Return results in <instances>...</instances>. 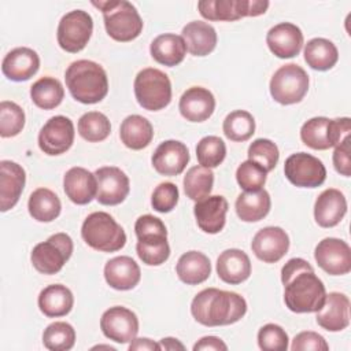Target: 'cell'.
Masks as SVG:
<instances>
[{
    "instance_id": "9f6ffc18",
    "label": "cell",
    "mask_w": 351,
    "mask_h": 351,
    "mask_svg": "<svg viewBox=\"0 0 351 351\" xmlns=\"http://www.w3.org/2000/svg\"><path fill=\"white\" fill-rule=\"evenodd\" d=\"M95 348H107V350H112V351L115 350V348L111 347V346H96V347H93V350H95Z\"/></svg>"
},
{
    "instance_id": "7a4b0ae2",
    "label": "cell",
    "mask_w": 351,
    "mask_h": 351,
    "mask_svg": "<svg viewBox=\"0 0 351 351\" xmlns=\"http://www.w3.org/2000/svg\"><path fill=\"white\" fill-rule=\"evenodd\" d=\"M247 313V302L236 292L218 288L200 291L191 303L192 317L204 326L232 325Z\"/></svg>"
},
{
    "instance_id": "30bf717a",
    "label": "cell",
    "mask_w": 351,
    "mask_h": 351,
    "mask_svg": "<svg viewBox=\"0 0 351 351\" xmlns=\"http://www.w3.org/2000/svg\"><path fill=\"white\" fill-rule=\"evenodd\" d=\"M200 15L208 21H237L258 16L267 11L266 0H202L197 3Z\"/></svg>"
},
{
    "instance_id": "f546056e",
    "label": "cell",
    "mask_w": 351,
    "mask_h": 351,
    "mask_svg": "<svg viewBox=\"0 0 351 351\" xmlns=\"http://www.w3.org/2000/svg\"><path fill=\"white\" fill-rule=\"evenodd\" d=\"M271 200L266 189L244 191L236 199L234 207L237 217L244 222H258L270 211Z\"/></svg>"
},
{
    "instance_id": "f907efd6",
    "label": "cell",
    "mask_w": 351,
    "mask_h": 351,
    "mask_svg": "<svg viewBox=\"0 0 351 351\" xmlns=\"http://www.w3.org/2000/svg\"><path fill=\"white\" fill-rule=\"evenodd\" d=\"M333 166L336 171L344 177L351 176V137H346L339 145L335 147Z\"/></svg>"
},
{
    "instance_id": "816d5d0a",
    "label": "cell",
    "mask_w": 351,
    "mask_h": 351,
    "mask_svg": "<svg viewBox=\"0 0 351 351\" xmlns=\"http://www.w3.org/2000/svg\"><path fill=\"white\" fill-rule=\"evenodd\" d=\"M351 132V121L350 118H336L330 119V140L332 147L339 145L346 137L350 136Z\"/></svg>"
},
{
    "instance_id": "d6a6232c",
    "label": "cell",
    "mask_w": 351,
    "mask_h": 351,
    "mask_svg": "<svg viewBox=\"0 0 351 351\" xmlns=\"http://www.w3.org/2000/svg\"><path fill=\"white\" fill-rule=\"evenodd\" d=\"M176 271L178 278L186 285H197L210 277L211 263L203 252L188 251L180 256Z\"/></svg>"
},
{
    "instance_id": "cb8c5ba5",
    "label": "cell",
    "mask_w": 351,
    "mask_h": 351,
    "mask_svg": "<svg viewBox=\"0 0 351 351\" xmlns=\"http://www.w3.org/2000/svg\"><path fill=\"white\" fill-rule=\"evenodd\" d=\"M178 108L181 115L189 122H203L215 110L214 95L203 86L188 88L180 97Z\"/></svg>"
},
{
    "instance_id": "f5cc1de1",
    "label": "cell",
    "mask_w": 351,
    "mask_h": 351,
    "mask_svg": "<svg viewBox=\"0 0 351 351\" xmlns=\"http://www.w3.org/2000/svg\"><path fill=\"white\" fill-rule=\"evenodd\" d=\"M200 350H210V351H226L228 346L215 336H204L202 337L195 346H193V351H200Z\"/></svg>"
},
{
    "instance_id": "60d3db41",
    "label": "cell",
    "mask_w": 351,
    "mask_h": 351,
    "mask_svg": "<svg viewBox=\"0 0 351 351\" xmlns=\"http://www.w3.org/2000/svg\"><path fill=\"white\" fill-rule=\"evenodd\" d=\"M78 133L89 143L106 140L111 133L110 119L99 111H88L78 119Z\"/></svg>"
},
{
    "instance_id": "7402d4cb",
    "label": "cell",
    "mask_w": 351,
    "mask_h": 351,
    "mask_svg": "<svg viewBox=\"0 0 351 351\" xmlns=\"http://www.w3.org/2000/svg\"><path fill=\"white\" fill-rule=\"evenodd\" d=\"M228 200L221 195L207 196L203 200L196 202L193 207V214L197 226L210 234L219 233L226 222Z\"/></svg>"
},
{
    "instance_id": "83f0119b",
    "label": "cell",
    "mask_w": 351,
    "mask_h": 351,
    "mask_svg": "<svg viewBox=\"0 0 351 351\" xmlns=\"http://www.w3.org/2000/svg\"><path fill=\"white\" fill-rule=\"evenodd\" d=\"M217 274L226 284H241L251 276V261L239 248L225 250L217 259Z\"/></svg>"
},
{
    "instance_id": "603a6c76",
    "label": "cell",
    "mask_w": 351,
    "mask_h": 351,
    "mask_svg": "<svg viewBox=\"0 0 351 351\" xmlns=\"http://www.w3.org/2000/svg\"><path fill=\"white\" fill-rule=\"evenodd\" d=\"M40 67V58L36 51L27 47H18L11 49L3 59V74L15 82L30 80Z\"/></svg>"
},
{
    "instance_id": "4fadbf2b",
    "label": "cell",
    "mask_w": 351,
    "mask_h": 351,
    "mask_svg": "<svg viewBox=\"0 0 351 351\" xmlns=\"http://www.w3.org/2000/svg\"><path fill=\"white\" fill-rule=\"evenodd\" d=\"M74 134L73 121L64 115H55L41 128L38 133V147L49 156L62 155L71 148Z\"/></svg>"
},
{
    "instance_id": "b9f144b4",
    "label": "cell",
    "mask_w": 351,
    "mask_h": 351,
    "mask_svg": "<svg viewBox=\"0 0 351 351\" xmlns=\"http://www.w3.org/2000/svg\"><path fill=\"white\" fill-rule=\"evenodd\" d=\"M43 343L51 351H67L74 347L75 330L63 321L49 324L43 333Z\"/></svg>"
},
{
    "instance_id": "5bb4252c",
    "label": "cell",
    "mask_w": 351,
    "mask_h": 351,
    "mask_svg": "<svg viewBox=\"0 0 351 351\" xmlns=\"http://www.w3.org/2000/svg\"><path fill=\"white\" fill-rule=\"evenodd\" d=\"M100 329L107 339L115 343H130L138 333V318L132 310L123 306H114L103 313Z\"/></svg>"
},
{
    "instance_id": "7c38bea8",
    "label": "cell",
    "mask_w": 351,
    "mask_h": 351,
    "mask_svg": "<svg viewBox=\"0 0 351 351\" xmlns=\"http://www.w3.org/2000/svg\"><path fill=\"white\" fill-rule=\"evenodd\" d=\"M284 174L287 180L299 188H317L326 180L324 163L306 152L292 154L285 159Z\"/></svg>"
},
{
    "instance_id": "ba28073f",
    "label": "cell",
    "mask_w": 351,
    "mask_h": 351,
    "mask_svg": "<svg viewBox=\"0 0 351 351\" xmlns=\"http://www.w3.org/2000/svg\"><path fill=\"white\" fill-rule=\"evenodd\" d=\"M73 240L66 233H55L47 241L34 245L30 261L33 267L41 274H56L71 258Z\"/></svg>"
},
{
    "instance_id": "4316f807",
    "label": "cell",
    "mask_w": 351,
    "mask_h": 351,
    "mask_svg": "<svg viewBox=\"0 0 351 351\" xmlns=\"http://www.w3.org/2000/svg\"><path fill=\"white\" fill-rule=\"evenodd\" d=\"M104 278L111 288L117 291H129L140 282L141 271L134 259L121 255L106 263Z\"/></svg>"
},
{
    "instance_id": "7bdbcfd3",
    "label": "cell",
    "mask_w": 351,
    "mask_h": 351,
    "mask_svg": "<svg viewBox=\"0 0 351 351\" xmlns=\"http://www.w3.org/2000/svg\"><path fill=\"white\" fill-rule=\"evenodd\" d=\"M226 156V145L218 136H206L196 145V158L200 166L218 167Z\"/></svg>"
},
{
    "instance_id": "484cf974",
    "label": "cell",
    "mask_w": 351,
    "mask_h": 351,
    "mask_svg": "<svg viewBox=\"0 0 351 351\" xmlns=\"http://www.w3.org/2000/svg\"><path fill=\"white\" fill-rule=\"evenodd\" d=\"M347 213V200L344 195L335 188L325 189L314 203V219L321 228H333L344 218Z\"/></svg>"
},
{
    "instance_id": "9c48e42d",
    "label": "cell",
    "mask_w": 351,
    "mask_h": 351,
    "mask_svg": "<svg viewBox=\"0 0 351 351\" xmlns=\"http://www.w3.org/2000/svg\"><path fill=\"white\" fill-rule=\"evenodd\" d=\"M271 97L284 106L303 100L308 90V75L300 66L288 63L281 66L270 80Z\"/></svg>"
},
{
    "instance_id": "7dc6e473",
    "label": "cell",
    "mask_w": 351,
    "mask_h": 351,
    "mask_svg": "<svg viewBox=\"0 0 351 351\" xmlns=\"http://www.w3.org/2000/svg\"><path fill=\"white\" fill-rule=\"evenodd\" d=\"M288 341L287 332L277 324H266L258 332V346L265 351H284Z\"/></svg>"
},
{
    "instance_id": "bcb514c9",
    "label": "cell",
    "mask_w": 351,
    "mask_h": 351,
    "mask_svg": "<svg viewBox=\"0 0 351 351\" xmlns=\"http://www.w3.org/2000/svg\"><path fill=\"white\" fill-rule=\"evenodd\" d=\"M267 171L252 160L243 162L236 170V180L241 189L244 191H258L266 182Z\"/></svg>"
},
{
    "instance_id": "ab89813d",
    "label": "cell",
    "mask_w": 351,
    "mask_h": 351,
    "mask_svg": "<svg viewBox=\"0 0 351 351\" xmlns=\"http://www.w3.org/2000/svg\"><path fill=\"white\" fill-rule=\"evenodd\" d=\"M223 134L237 143L247 141L255 133V119L245 110H234L223 119Z\"/></svg>"
},
{
    "instance_id": "277c9868",
    "label": "cell",
    "mask_w": 351,
    "mask_h": 351,
    "mask_svg": "<svg viewBox=\"0 0 351 351\" xmlns=\"http://www.w3.org/2000/svg\"><path fill=\"white\" fill-rule=\"evenodd\" d=\"M137 236L136 251L143 263L148 266H159L170 256V245L167 243V230L162 219L151 214L137 218L134 223Z\"/></svg>"
},
{
    "instance_id": "c3c4849f",
    "label": "cell",
    "mask_w": 351,
    "mask_h": 351,
    "mask_svg": "<svg viewBox=\"0 0 351 351\" xmlns=\"http://www.w3.org/2000/svg\"><path fill=\"white\" fill-rule=\"evenodd\" d=\"M178 188L173 182H160L152 192L151 204L158 213H170L178 203Z\"/></svg>"
},
{
    "instance_id": "6da1fadb",
    "label": "cell",
    "mask_w": 351,
    "mask_h": 351,
    "mask_svg": "<svg viewBox=\"0 0 351 351\" xmlns=\"http://www.w3.org/2000/svg\"><path fill=\"white\" fill-rule=\"evenodd\" d=\"M281 282L285 306L292 313H317L324 306L325 285L307 261L289 259L281 269Z\"/></svg>"
},
{
    "instance_id": "ffe728a7",
    "label": "cell",
    "mask_w": 351,
    "mask_h": 351,
    "mask_svg": "<svg viewBox=\"0 0 351 351\" xmlns=\"http://www.w3.org/2000/svg\"><path fill=\"white\" fill-rule=\"evenodd\" d=\"M317 324L329 332H340L350 325V299L341 292L326 295L324 306L317 311Z\"/></svg>"
},
{
    "instance_id": "f6af8a7d",
    "label": "cell",
    "mask_w": 351,
    "mask_h": 351,
    "mask_svg": "<svg viewBox=\"0 0 351 351\" xmlns=\"http://www.w3.org/2000/svg\"><path fill=\"white\" fill-rule=\"evenodd\" d=\"M248 159L262 166L267 173L271 171L280 158L278 147L269 138H256L248 147Z\"/></svg>"
},
{
    "instance_id": "ee69618b",
    "label": "cell",
    "mask_w": 351,
    "mask_h": 351,
    "mask_svg": "<svg viewBox=\"0 0 351 351\" xmlns=\"http://www.w3.org/2000/svg\"><path fill=\"white\" fill-rule=\"evenodd\" d=\"M25 126V112L14 101L3 100L0 103V136L3 138L14 137Z\"/></svg>"
},
{
    "instance_id": "e0dca14e",
    "label": "cell",
    "mask_w": 351,
    "mask_h": 351,
    "mask_svg": "<svg viewBox=\"0 0 351 351\" xmlns=\"http://www.w3.org/2000/svg\"><path fill=\"white\" fill-rule=\"evenodd\" d=\"M289 248V237L280 226H266L256 232L251 250L259 261L265 263L278 262Z\"/></svg>"
},
{
    "instance_id": "db71d44e",
    "label": "cell",
    "mask_w": 351,
    "mask_h": 351,
    "mask_svg": "<svg viewBox=\"0 0 351 351\" xmlns=\"http://www.w3.org/2000/svg\"><path fill=\"white\" fill-rule=\"evenodd\" d=\"M134 350H138V351H159L162 350L160 348V344L159 343H155L154 340L148 339V337H140V339H134L130 341V346H129V351H134Z\"/></svg>"
},
{
    "instance_id": "8fae6325",
    "label": "cell",
    "mask_w": 351,
    "mask_h": 351,
    "mask_svg": "<svg viewBox=\"0 0 351 351\" xmlns=\"http://www.w3.org/2000/svg\"><path fill=\"white\" fill-rule=\"evenodd\" d=\"M93 19L84 10H73L62 16L58 25L56 38L59 47L70 53L82 51L90 40Z\"/></svg>"
},
{
    "instance_id": "ac0fdd59",
    "label": "cell",
    "mask_w": 351,
    "mask_h": 351,
    "mask_svg": "<svg viewBox=\"0 0 351 351\" xmlns=\"http://www.w3.org/2000/svg\"><path fill=\"white\" fill-rule=\"evenodd\" d=\"M151 162L159 174L174 177L181 174L186 167L189 151L186 145L178 140H166L156 147Z\"/></svg>"
},
{
    "instance_id": "d590c367",
    "label": "cell",
    "mask_w": 351,
    "mask_h": 351,
    "mask_svg": "<svg viewBox=\"0 0 351 351\" xmlns=\"http://www.w3.org/2000/svg\"><path fill=\"white\" fill-rule=\"evenodd\" d=\"M29 214L38 222H52L62 210V203L55 192L48 188H37L27 202Z\"/></svg>"
},
{
    "instance_id": "3957f363",
    "label": "cell",
    "mask_w": 351,
    "mask_h": 351,
    "mask_svg": "<svg viewBox=\"0 0 351 351\" xmlns=\"http://www.w3.org/2000/svg\"><path fill=\"white\" fill-rule=\"evenodd\" d=\"M66 86L70 95L82 104H96L108 92V78L104 69L92 60L73 62L64 73Z\"/></svg>"
},
{
    "instance_id": "9a60e30c",
    "label": "cell",
    "mask_w": 351,
    "mask_h": 351,
    "mask_svg": "<svg viewBox=\"0 0 351 351\" xmlns=\"http://www.w3.org/2000/svg\"><path fill=\"white\" fill-rule=\"evenodd\" d=\"M314 258L318 266L330 276H343L351 270V248L341 239L321 240L314 250Z\"/></svg>"
},
{
    "instance_id": "74e56055",
    "label": "cell",
    "mask_w": 351,
    "mask_h": 351,
    "mask_svg": "<svg viewBox=\"0 0 351 351\" xmlns=\"http://www.w3.org/2000/svg\"><path fill=\"white\" fill-rule=\"evenodd\" d=\"M214 185V173L211 169L204 166H192L184 176V191L185 195L193 200L199 202L210 196Z\"/></svg>"
},
{
    "instance_id": "f35d334b",
    "label": "cell",
    "mask_w": 351,
    "mask_h": 351,
    "mask_svg": "<svg viewBox=\"0 0 351 351\" xmlns=\"http://www.w3.org/2000/svg\"><path fill=\"white\" fill-rule=\"evenodd\" d=\"M300 138L304 145L313 149L324 151L332 148L330 119L326 117H315L306 121L300 129Z\"/></svg>"
},
{
    "instance_id": "4dcf8cb0",
    "label": "cell",
    "mask_w": 351,
    "mask_h": 351,
    "mask_svg": "<svg viewBox=\"0 0 351 351\" xmlns=\"http://www.w3.org/2000/svg\"><path fill=\"white\" fill-rule=\"evenodd\" d=\"M74 304L71 291L62 284H52L45 287L38 295L40 311L49 318L63 317L69 314Z\"/></svg>"
},
{
    "instance_id": "8992f818",
    "label": "cell",
    "mask_w": 351,
    "mask_h": 351,
    "mask_svg": "<svg viewBox=\"0 0 351 351\" xmlns=\"http://www.w3.org/2000/svg\"><path fill=\"white\" fill-rule=\"evenodd\" d=\"M81 236L90 248L101 252H115L126 244L123 228L104 211L92 213L85 218Z\"/></svg>"
},
{
    "instance_id": "1f68e13d",
    "label": "cell",
    "mask_w": 351,
    "mask_h": 351,
    "mask_svg": "<svg viewBox=\"0 0 351 351\" xmlns=\"http://www.w3.org/2000/svg\"><path fill=\"white\" fill-rule=\"evenodd\" d=\"M149 52L155 62L173 67L184 60L186 55V45L181 36L165 33L154 38L149 47Z\"/></svg>"
},
{
    "instance_id": "f1b7e54d",
    "label": "cell",
    "mask_w": 351,
    "mask_h": 351,
    "mask_svg": "<svg viewBox=\"0 0 351 351\" xmlns=\"http://www.w3.org/2000/svg\"><path fill=\"white\" fill-rule=\"evenodd\" d=\"M186 51L193 56H206L215 49L217 32L203 21H192L182 27V36Z\"/></svg>"
},
{
    "instance_id": "52a82bcc",
    "label": "cell",
    "mask_w": 351,
    "mask_h": 351,
    "mask_svg": "<svg viewBox=\"0 0 351 351\" xmlns=\"http://www.w3.org/2000/svg\"><path fill=\"white\" fill-rule=\"evenodd\" d=\"M137 103L148 111H159L171 101V82L162 70L147 67L134 78Z\"/></svg>"
},
{
    "instance_id": "44dd1931",
    "label": "cell",
    "mask_w": 351,
    "mask_h": 351,
    "mask_svg": "<svg viewBox=\"0 0 351 351\" xmlns=\"http://www.w3.org/2000/svg\"><path fill=\"white\" fill-rule=\"evenodd\" d=\"M26 182V173L21 165L12 160L0 162V211L15 207Z\"/></svg>"
},
{
    "instance_id": "836d02e7",
    "label": "cell",
    "mask_w": 351,
    "mask_h": 351,
    "mask_svg": "<svg viewBox=\"0 0 351 351\" xmlns=\"http://www.w3.org/2000/svg\"><path fill=\"white\" fill-rule=\"evenodd\" d=\"M119 137L125 147L138 151L149 145L154 138V128L151 122L137 114L126 117L119 128Z\"/></svg>"
},
{
    "instance_id": "8d00e7d4",
    "label": "cell",
    "mask_w": 351,
    "mask_h": 351,
    "mask_svg": "<svg viewBox=\"0 0 351 351\" xmlns=\"http://www.w3.org/2000/svg\"><path fill=\"white\" fill-rule=\"evenodd\" d=\"M30 97L38 108L52 110L62 103L64 89L59 80L53 77H43L30 86Z\"/></svg>"
},
{
    "instance_id": "2e32d148",
    "label": "cell",
    "mask_w": 351,
    "mask_h": 351,
    "mask_svg": "<svg viewBox=\"0 0 351 351\" xmlns=\"http://www.w3.org/2000/svg\"><path fill=\"white\" fill-rule=\"evenodd\" d=\"M97 181L96 200L104 206L122 203L130 191L129 177L115 166H104L95 171Z\"/></svg>"
},
{
    "instance_id": "5b68a950",
    "label": "cell",
    "mask_w": 351,
    "mask_h": 351,
    "mask_svg": "<svg viewBox=\"0 0 351 351\" xmlns=\"http://www.w3.org/2000/svg\"><path fill=\"white\" fill-rule=\"evenodd\" d=\"M103 12L104 27L107 34L121 43H128L140 36L143 32V19L136 7L126 0L92 1Z\"/></svg>"
},
{
    "instance_id": "d6986e66",
    "label": "cell",
    "mask_w": 351,
    "mask_h": 351,
    "mask_svg": "<svg viewBox=\"0 0 351 351\" xmlns=\"http://www.w3.org/2000/svg\"><path fill=\"white\" fill-rule=\"evenodd\" d=\"M266 44L277 58H293L303 47V33L296 25L291 22H281L267 32Z\"/></svg>"
},
{
    "instance_id": "681fc988",
    "label": "cell",
    "mask_w": 351,
    "mask_h": 351,
    "mask_svg": "<svg viewBox=\"0 0 351 351\" xmlns=\"http://www.w3.org/2000/svg\"><path fill=\"white\" fill-rule=\"evenodd\" d=\"M292 351H306V350H314V351H326L329 350V346L324 336H321L317 332L304 330L298 333L291 344Z\"/></svg>"
},
{
    "instance_id": "e575fe53",
    "label": "cell",
    "mask_w": 351,
    "mask_h": 351,
    "mask_svg": "<svg viewBox=\"0 0 351 351\" xmlns=\"http://www.w3.org/2000/svg\"><path fill=\"white\" fill-rule=\"evenodd\" d=\"M303 53L306 63L318 71H326L332 69L339 60L336 45L330 40L322 37H315L307 41Z\"/></svg>"
},
{
    "instance_id": "11a10c76",
    "label": "cell",
    "mask_w": 351,
    "mask_h": 351,
    "mask_svg": "<svg viewBox=\"0 0 351 351\" xmlns=\"http://www.w3.org/2000/svg\"><path fill=\"white\" fill-rule=\"evenodd\" d=\"M160 348L162 350H169V351H173V350H185V346L182 343H180L177 339L174 337H163L160 341Z\"/></svg>"
},
{
    "instance_id": "d4e9b609",
    "label": "cell",
    "mask_w": 351,
    "mask_h": 351,
    "mask_svg": "<svg viewBox=\"0 0 351 351\" xmlns=\"http://www.w3.org/2000/svg\"><path fill=\"white\" fill-rule=\"evenodd\" d=\"M63 188L66 196L73 203L80 206L88 204L96 197V176L84 167H71L63 177Z\"/></svg>"
}]
</instances>
